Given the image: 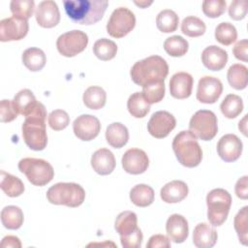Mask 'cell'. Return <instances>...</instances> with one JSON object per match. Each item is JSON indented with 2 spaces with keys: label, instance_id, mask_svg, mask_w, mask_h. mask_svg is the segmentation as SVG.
I'll return each mask as SVG.
<instances>
[{
  "label": "cell",
  "instance_id": "cell-38",
  "mask_svg": "<svg viewBox=\"0 0 248 248\" xmlns=\"http://www.w3.org/2000/svg\"><path fill=\"white\" fill-rule=\"evenodd\" d=\"M205 29V23L200 17L194 16H186L181 22V32L188 37H200L204 34Z\"/></svg>",
  "mask_w": 248,
  "mask_h": 248
},
{
  "label": "cell",
  "instance_id": "cell-9",
  "mask_svg": "<svg viewBox=\"0 0 248 248\" xmlns=\"http://www.w3.org/2000/svg\"><path fill=\"white\" fill-rule=\"evenodd\" d=\"M136 25V16L126 7L116 8L107 23V32L113 38H122L129 34Z\"/></svg>",
  "mask_w": 248,
  "mask_h": 248
},
{
  "label": "cell",
  "instance_id": "cell-42",
  "mask_svg": "<svg viewBox=\"0 0 248 248\" xmlns=\"http://www.w3.org/2000/svg\"><path fill=\"white\" fill-rule=\"evenodd\" d=\"M165 91L166 88L164 81L149 83L142 87V94L150 105L162 101L165 96Z\"/></svg>",
  "mask_w": 248,
  "mask_h": 248
},
{
  "label": "cell",
  "instance_id": "cell-11",
  "mask_svg": "<svg viewBox=\"0 0 248 248\" xmlns=\"http://www.w3.org/2000/svg\"><path fill=\"white\" fill-rule=\"evenodd\" d=\"M175 125L176 120L170 112L159 110L151 115L147 123V130L152 137L164 139L175 128Z\"/></svg>",
  "mask_w": 248,
  "mask_h": 248
},
{
  "label": "cell",
  "instance_id": "cell-13",
  "mask_svg": "<svg viewBox=\"0 0 248 248\" xmlns=\"http://www.w3.org/2000/svg\"><path fill=\"white\" fill-rule=\"evenodd\" d=\"M223 92L221 80L212 76H204L200 78L197 89V100L203 104H214Z\"/></svg>",
  "mask_w": 248,
  "mask_h": 248
},
{
  "label": "cell",
  "instance_id": "cell-14",
  "mask_svg": "<svg viewBox=\"0 0 248 248\" xmlns=\"http://www.w3.org/2000/svg\"><path fill=\"white\" fill-rule=\"evenodd\" d=\"M73 131L76 137L79 140L89 141L99 135L101 131V123L94 115L81 114L74 120Z\"/></svg>",
  "mask_w": 248,
  "mask_h": 248
},
{
  "label": "cell",
  "instance_id": "cell-36",
  "mask_svg": "<svg viewBox=\"0 0 248 248\" xmlns=\"http://www.w3.org/2000/svg\"><path fill=\"white\" fill-rule=\"evenodd\" d=\"M93 52L100 60L108 61L114 58L116 55L117 46L113 41L107 38H102L94 43Z\"/></svg>",
  "mask_w": 248,
  "mask_h": 248
},
{
  "label": "cell",
  "instance_id": "cell-46",
  "mask_svg": "<svg viewBox=\"0 0 248 248\" xmlns=\"http://www.w3.org/2000/svg\"><path fill=\"white\" fill-rule=\"evenodd\" d=\"M247 15V1L234 0L229 6V16L233 20H241Z\"/></svg>",
  "mask_w": 248,
  "mask_h": 248
},
{
  "label": "cell",
  "instance_id": "cell-29",
  "mask_svg": "<svg viewBox=\"0 0 248 248\" xmlns=\"http://www.w3.org/2000/svg\"><path fill=\"white\" fill-rule=\"evenodd\" d=\"M23 212L16 205L5 206L1 211L2 225L8 230H17L23 224Z\"/></svg>",
  "mask_w": 248,
  "mask_h": 248
},
{
  "label": "cell",
  "instance_id": "cell-20",
  "mask_svg": "<svg viewBox=\"0 0 248 248\" xmlns=\"http://www.w3.org/2000/svg\"><path fill=\"white\" fill-rule=\"evenodd\" d=\"M202 61L204 67L208 70L220 71L228 62V52L225 49L212 45L206 46L202 50Z\"/></svg>",
  "mask_w": 248,
  "mask_h": 248
},
{
  "label": "cell",
  "instance_id": "cell-48",
  "mask_svg": "<svg viewBox=\"0 0 248 248\" xmlns=\"http://www.w3.org/2000/svg\"><path fill=\"white\" fill-rule=\"evenodd\" d=\"M248 41L246 39H243L241 41H238L233 48H232V53L234 55V57L238 60H241L243 62H247L248 61Z\"/></svg>",
  "mask_w": 248,
  "mask_h": 248
},
{
  "label": "cell",
  "instance_id": "cell-41",
  "mask_svg": "<svg viewBox=\"0 0 248 248\" xmlns=\"http://www.w3.org/2000/svg\"><path fill=\"white\" fill-rule=\"evenodd\" d=\"M10 9L14 16L27 20L33 15L35 2L33 0H13Z\"/></svg>",
  "mask_w": 248,
  "mask_h": 248
},
{
  "label": "cell",
  "instance_id": "cell-4",
  "mask_svg": "<svg viewBox=\"0 0 248 248\" xmlns=\"http://www.w3.org/2000/svg\"><path fill=\"white\" fill-rule=\"evenodd\" d=\"M172 149L178 162L186 168H195L202 162V147L190 131H181L174 137Z\"/></svg>",
  "mask_w": 248,
  "mask_h": 248
},
{
  "label": "cell",
  "instance_id": "cell-17",
  "mask_svg": "<svg viewBox=\"0 0 248 248\" xmlns=\"http://www.w3.org/2000/svg\"><path fill=\"white\" fill-rule=\"evenodd\" d=\"M35 17L38 24L44 28L56 26L60 21V12L57 4L52 0L40 2L35 11Z\"/></svg>",
  "mask_w": 248,
  "mask_h": 248
},
{
  "label": "cell",
  "instance_id": "cell-27",
  "mask_svg": "<svg viewBox=\"0 0 248 248\" xmlns=\"http://www.w3.org/2000/svg\"><path fill=\"white\" fill-rule=\"evenodd\" d=\"M154 190L146 184H138L130 191L131 202L140 207H146L154 202Z\"/></svg>",
  "mask_w": 248,
  "mask_h": 248
},
{
  "label": "cell",
  "instance_id": "cell-2",
  "mask_svg": "<svg viewBox=\"0 0 248 248\" xmlns=\"http://www.w3.org/2000/svg\"><path fill=\"white\" fill-rule=\"evenodd\" d=\"M67 16L76 23L90 25L102 19L108 2L107 0H65Z\"/></svg>",
  "mask_w": 248,
  "mask_h": 248
},
{
  "label": "cell",
  "instance_id": "cell-49",
  "mask_svg": "<svg viewBox=\"0 0 248 248\" xmlns=\"http://www.w3.org/2000/svg\"><path fill=\"white\" fill-rule=\"evenodd\" d=\"M170 238L164 234L152 235L146 244V248H170Z\"/></svg>",
  "mask_w": 248,
  "mask_h": 248
},
{
  "label": "cell",
  "instance_id": "cell-1",
  "mask_svg": "<svg viewBox=\"0 0 248 248\" xmlns=\"http://www.w3.org/2000/svg\"><path fill=\"white\" fill-rule=\"evenodd\" d=\"M46 118V109L41 102H38L36 108L25 116L21 128L22 137L25 144L32 150L41 151L47 144Z\"/></svg>",
  "mask_w": 248,
  "mask_h": 248
},
{
  "label": "cell",
  "instance_id": "cell-25",
  "mask_svg": "<svg viewBox=\"0 0 248 248\" xmlns=\"http://www.w3.org/2000/svg\"><path fill=\"white\" fill-rule=\"evenodd\" d=\"M13 103L18 114L27 116L36 108L38 101L31 90L22 89L15 95Z\"/></svg>",
  "mask_w": 248,
  "mask_h": 248
},
{
  "label": "cell",
  "instance_id": "cell-12",
  "mask_svg": "<svg viewBox=\"0 0 248 248\" xmlns=\"http://www.w3.org/2000/svg\"><path fill=\"white\" fill-rule=\"evenodd\" d=\"M29 25L26 19L16 16L4 18L0 21V41H19L28 33Z\"/></svg>",
  "mask_w": 248,
  "mask_h": 248
},
{
  "label": "cell",
  "instance_id": "cell-47",
  "mask_svg": "<svg viewBox=\"0 0 248 248\" xmlns=\"http://www.w3.org/2000/svg\"><path fill=\"white\" fill-rule=\"evenodd\" d=\"M142 232L140 228H137L134 232L127 236H120L121 245L124 248H140L142 242Z\"/></svg>",
  "mask_w": 248,
  "mask_h": 248
},
{
  "label": "cell",
  "instance_id": "cell-52",
  "mask_svg": "<svg viewBox=\"0 0 248 248\" xmlns=\"http://www.w3.org/2000/svg\"><path fill=\"white\" fill-rule=\"evenodd\" d=\"M238 129L244 136H247V114L244 115V117L239 121L238 123Z\"/></svg>",
  "mask_w": 248,
  "mask_h": 248
},
{
  "label": "cell",
  "instance_id": "cell-22",
  "mask_svg": "<svg viewBox=\"0 0 248 248\" xmlns=\"http://www.w3.org/2000/svg\"><path fill=\"white\" fill-rule=\"evenodd\" d=\"M188 192V186L184 181L172 180L162 187L160 196L163 202L167 203H176L183 201L187 197Z\"/></svg>",
  "mask_w": 248,
  "mask_h": 248
},
{
  "label": "cell",
  "instance_id": "cell-37",
  "mask_svg": "<svg viewBox=\"0 0 248 248\" xmlns=\"http://www.w3.org/2000/svg\"><path fill=\"white\" fill-rule=\"evenodd\" d=\"M189 48V44L186 39L181 36L174 35L169 37L164 42L165 51L173 57H180L186 54Z\"/></svg>",
  "mask_w": 248,
  "mask_h": 248
},
{
  "label": "cell",
  "instance_id": "cell-50",
  "mask_svg": "<svg viewBox=\"0 0 248 248\" xmlns=\"http://www.w3.org/2000/svg\"><path fill=\"white\" fill-rule=\"evenodd\" d=\"M234 191H235V195L237 196V198H239L241 200L248 199V176L247 175L240 177L236 181Z\"/></svg>",
  "mask_w": 248,
  "mask_h": 248
},
{
  "label": "cell",
  "instance_id": "cell-8",
  "mask_svg": "<svg viewBox=\"0 0 248 248\" xmlns=\"http://www.w3.org/2000/svg\"><path fill=\"white\" fill-rule=\"evenodd\" d=\"M189 131L202 140H212L218 132L217 116L208 109L198 110L190 119Z\"/></svg>",
  "mask_w": 248,
  "mask_h": 248
},
{
  "label": "cell",
  "instance_id": "cell-39",
  "mask_svg": "<svg viewBox=\"0 0 248 248\" xmlns=\"http://www.w3.org/2000/svg\"><path fill=\"white\" fill-rule=\"evenodd\" d=\"M215 39L223 46H230L236 41L237 31L230 22H221L215 28Z\"/></svg>",
  "mask_w": 248,
  "mask_h": 248
},
{
  "label": "cell",
  "instance_id": "cell-33",
  "mask_svg": "<svg viewBox=\"0 0 248 248\" xmlns=\"http://www.w3.org/2000/svg\"><path fill=\"white\" fill-rule=\"evenodd\" d=\"M127 108L132 116L142 118L149 112L150 104L146 101L142 92H135L127 101Z\"/></svg>",
  "mask_w": 248,
  "mask_h": 248
},
{
  "label": "cell",
  "instance_id": "cell-23",
  "mask_svg": "<svg viewBox=\"0 0 248 248\" xmlns=\"http://www.w3.org/2000/svg\"><path fill=\"white\" fill-rule=\"evenodd\" d=\"M217 238L216 230L206 223H200L194 229L193 243L198 248H211L216 244Z\"/></svg>",
  "mask_w": 248,
  "mask_h": 248
},
{
  "label": "cell",
  "instance_id": "cell-44",
  "mask_svg": "<svg viewBox=\"0 0 248 248\" xmlns=\"http://www.w3.org/2000/svg\"><path fill=\"white\" fill-rule=\"evenodd\" d=\"M202 7V12L206 16L216 18L224 14L227 8V3L225 0H204Z\"/></svg>",
  "mask_w": 248,
  "mask_h": 248
},
{
  "label": "cell",
  "instance_id": "cell-51",
  "mask_svg": "<svg viewBox=\"0 0 248 248\" xmlns=\"http://www.w3.org/2000/svg\"><path fill=\"white\" fill-rule=\"evenodd\" d=\"M1 247L3 248H20L21 242L17 236L7 235L3 237L1 241Z\"/></svg>",
  "mask_w": 248,
  "mask_h": 248
},
{
  "label": "cell",
  "instance_id": "cell-3",
  "mask_svg": "<svg viewBox=\"0 0 248 248\" xmlns=\"http://www.w3.org/2000/svg\"><path fill=\"white\" fill-rule=\"evenodd\" d=\"M169 74L167 61L159 55H151L136 62L130 71L132 80L140 86L164 81Z\"/></svg>",
  "mask_w": 248,
  "mask_h": 248
},
{
  "label": "cell",
  "instance_id": "cell-18",
  "mask_svg": "<svg viewBox=\"0 0 248 248\" xmlns=\"http://www.w3.org/2000/svg\"><path fill=\"white\" fill-rule=\"evenodd\" d=\"M193 77L186 72H178L172 75L170 80V93L175 99L188 98L193 89Z\"/></svg>",
  "mask_w": 248,
  "mask_h": 248
},
{
  "label": "cell",
  "instance_id": "cell-28",
  "mask_svg": "<svg viewBox=\"0 0 248 248\" xmlns=\"http://www.w3.org/2000/svg\"><path fill=\"white\" fill-rule=\"evenodd\" d=\"M46 62L45 52L38 47H29L22 53L23 65L32 72L41 71Z\"/></svg>",
  "mask_w": 248,
  "mask_h": 248
},
{
  "label": "cell",
  "instance_id": "cell-10",
  "mask_svg": "<svg viewBox=\"0 0 248 248\" xmlns=\"http://www.w3.org/2000/svg\"><path fill=\"white\" fill-rule=\"evenodd\" d=\"M88 36L80 30H72L60 35L56 41V47L60 54L73 57L85 49Z\"/></svg>",
  "mask_w": 248,
  "mask_h": 248
},
{
  "label": "cell",
  "instance_id": "cell-24",
  "mask_svg": "<svg viewBox=\"0 0 248 248\" xmlns=\"http://www.w3.org/2000/svg\"><path fill=\"white\" fill-rule=\"evenodd\" d=\"M106 140L108 143L114 148L123 147L129 140L127 127L120 122H113L107 127Z\"/></svg>",
  "mask_w": 248,
  "mask_h": 248
},
{
  "label": "cell",
  "instance_id": "cell-5",
  "mask_svg": "<svg viewBox=\"0 0 248 248\" xmlns=\"http://www.w3.org/2000/svg\"><path fill=\"white\" fill-rule=\"evenodd\" d=\"M46 199L52 204L78 207L84 202L85 191L78 183L59 182L47 190Z\"/></svg>",
  "mask_w": 248,
  "mask_h": 248
},
{
  "label": "cell",
  "instance_id": "cell-34",
  "mask_svg": "<svg viewBox=\"0 0 248 248\" xmlns=\"http://www.w3.org/2000/svg\"><path fill=\"white\" fill-rule=\"evenodd\" d=\"M220 109L225 117L230 119L235 118L243 110V101L238 95L229 94L222 101Z\"/></svg>",
  "mask_w": 248,
  "mask_h": 248
},
{
  "label": "cell",
  "instance_id": "cell-45",
  "mask_svg": "<svg viewBox=\"0 0 248 248\" xmlns=\"http://www.w3.org/2000/svg\"><path fill=\"white\" fill-rule=\"evenodd\" d=\"M17 111L14 106L13 100H2L0 103V120L1 122H11L17 117Z\"/></svg>",
  "mask_w": 248,
  "mask_h": 248
},
{
  "label": "cell",
  "instance_id": "cell-26",
  "mask_svg": "<svg viewBox=\"0 0 248 248\" xmlns=\"http://www.w3.org/2000/svg\"><path fill=\"white\" fill-rule=\"evenodd\" d=\"M138 217L133 211H123L115 219L114 229L120 236H127L135 232L138 228Z\"/></svg>",
  "mask_w": 248,
  "mask_h": 248
},
{
  "label": "cell",
  "instance_id": "cell-7",
  "mask_svg": "<svg viewBox=\"0 0 248 248\" xmlns=\"http://www.w3.org/2000/svg\"><path fill=\"white\" fill-rule=\"evenodd\" d=\"M18 170L35 186H45L54 176L52 166L47 161L39 158L27 157L21 159L18 162Z\"/></svg>",
  "mask_w": 248,
  "mask_h": 248
},
{
  "label": "cell",
  "instance_id": "cell-15",
  "mask_svg": "<svg viewBox=\"0 0 248 248\" xmlns=\"http://www.w3.org/2000/svg\"><path fill=\"white\" fill-rule=\"evenodd\" d=\"M122 167L124 170L131 174H140L149 166L147 154L140 148H130L122 156Z\"/></svg>",
  "mask_w": 248,
  "mask_h": 248
},
{
  "label": "cell",
  "instance_id": "cell-35",
  "mask_svg": "<svg viewBox=\"0 0 248 248\" xmlns=\"http://www.w3.org/2000/svg\"><path fill=\"white\" fill-rule=\"evenodd\" d=\"M179 22L178 16L175 12L170 9L161 11L156 17L157 28L164 33H170L177 29Z\"/></svg>",
  "mask_w": 248,
  "mask_h": 248
},
{
  "label": "cell",
  "instance_id": "cell-6",
  "mask_svg": "<svg viewBox=\"0 0 248 248\" xmlns=\"http://www.w3.org/2000/svg\"><path fill=\"white\" fill-rule=\"evenodd\" d=\"M206 204L209 223L219 227L227 220L232 205V196L225 189H213L206 196Z\"/></svg>",
  "mask_w": 248,
  "mask_h": 248
},
{
  "label": "cell",
  "instance_id": "cell-43",
  "mask_svg": "<svg viewBox=\"0 0 248 248\" xmlns=\"http://www.w3.org/2000/svg\"><path fill=\"white\" fill-rule=\"evenodd\" d=\"M49 127L54 131H61L65 129L70 123V116L67 111L63 109L52 110L47 117Z\"/></svg>",
  "mask_w": 248,
  "mask_h": 248
},
{
  "label": "cell",
  "instance_id": "cell-32",
  "mask_svg": "<svg viewBox=\"0 0 248 248\" xmlns=\"http://www.w3.org/2000/svg\"><path fill=\"white\" fill-rule=\"evenodd\" d=\"M83 104L90 109H100L106 105L107 93L100 86H89L82 96Z\"/></svg>",
  "mask_w": 248,
  "mask_h": 248
},
{
  "label": "cell",
  "instance_id": "cell-31",
  "mask_svg": "<svg viewBox=\"0 0 248 248\" xmlns=\"http://www.w3.org/2000/svg\"><path fill=\"white\" fill-rule=\"evenodd\" d=\"M0 187L4 193L11 198L18 197L24 192L23 182L18 177L12 175L5 170H1Z\"/></svg>",
  "mask_w": 248,
  "mask_h": 248
},
{
  "label": "cell",
  "instance_id": "cell-21",
  "mask_svg": "<svg viewBox=\"0 0 248 248\" xmlns=\"http://www.w3.org/2000/svg\"><path fill=\"white\" fill-rule=\"evenodd\" d=\"M115 164L114 155L108 148L96 150L91 157V167L100 175L111 173L115 168Z\"/></svg>",
  "mask_w": 248,
  "mask_h": 248
},
{
  "label": "cell",
  "instance_id": "cell-53",
  "mask_svg": "<svg viewBox=\"0 0 248 248\" xmlns=\"http://www.w3.org/2000/svg\"><path fill=\"white\" fill-rule=\"evenodd\" d=\"M136 5H138V6H140V8H142V9H144V8H147L149 5H151L152 4V1H135L134 2Z\"/></svg>",
  "mask_w": 248,
  "mask_h": 248
},
{
  "label": "cell",
  "instance_id": "cell-30",
  "mask_svg": "<svg viewBox=\"0 0 248 248\" xmlns=\"http://www.w3.org/2000/svg\"><path fill=\"white\" fill-rule=\"evenodd\" d=\"M227 78L230 85L236 89L242 90L246 88L248 83V70L242 64H232L227 73Z\"/></svg>",
  "mask_w": 248,
  "mask_h": 248
},
{
  "label": "cell",
  "instance_id": "cell-40",
  "mask_svg": "<svg viewBox=\"0 0 248 248\" xmlns=\"http://www.w3.org/2000/svg\"><path fill=\"white\" fill-rule=\"evenodd\" d=\"M234 230L243 245L248 243V206H243L234 216Z\"/></svg>",
  "mask_w": 248,
  "mask_h": 248
},
{
  "label": "cell",
  "instance_id": "cell-16",
  "mask_svg": "<svg viewBox=\"0 0 248 248\" xmlns=\"http://www.w3.org/2000/svg\"><path fill=\"white\" fill-rule=\"evenodd\" d=\"M242 141L234 134L224 135L217 143V153L225 162L236 161L242 153Z\"/></svg>",
  "mask_w": 248,
  "mask_h": 248
},
{
  "label": "cell",
  "instance_id": "cell-19",
  "mask_svg": "<svg viewBox=\"0 0 248 248\" xmlns=\"http://www.w3.org/2000/svg\"><path fill=\"white\" fill-rule=\"evenodd\" d=\"M166 231L170 240H172L175 243H182L188 237V222L184 216L180 214H172L167 220Z\"/></svg>",
  "mask_w": 248,
  "mask_h": 248
}]
</instances>
